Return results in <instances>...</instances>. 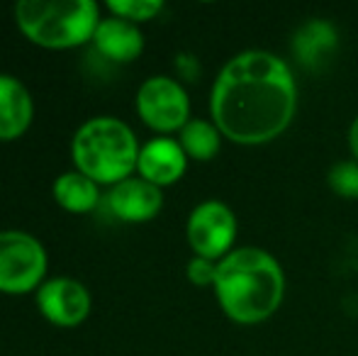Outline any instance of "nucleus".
I'll list each match as a JSON object with an SVG mask.
<instances>
[{
  "label": "nucleus",
  "mask_w": 358,
  "mask_h": 356,
  "mask_svg": "<svg viewBox=\"0 0 358 356\" xmlns=\"http://www.w3.org/2000/svg\"><path fill=\"white\" fill-rule=\"evenodd\" d=\"M297 108L290 66L271 52H241L215 78L210 113L222 137L236 144H266L280 137Z\"/></svg>",
  "instance_id": "1"
},
{
  "label": "nucleus",
  "mask_w": 358,
  "mask_h": 356,
  "mask_svg": "<svg viewBox=\"0 0 358 356\" xmlns=\"http://www.w3.org/2000/svg\"><path fill=\"white\" fill-rule=\"evenodd\" d=\"M215 295L227 318L239 325L268 320L285 295V273L268 252L241 247L217 262Z\"/></svg>",
  "instance_id": "2"
},
{
  "label": "nucleus",
  "mask_w": 358,
  "mask_h": 356,
  "mask_svg": "<svg viewBox=\"0 0 358 356\" xmlns=\"http://www.w3.org/2000/svg\"><path fill=\"white\" fill-rule=\"evenodd\" d=\"M139 152L142 147L132 127L110 115L85 120L71 139L76 171L110 188L132 178V173L137 171Z\"/></svg>",
  "instance_id": "3"
},
{
  "label": "nucleus",
  "mask_w": 358,
  "mask_h": 356,
  "mask_svg": "<svg viewBox=\"0 0 358 356\" xmlns=\"http://www.w3.org/2000/svg\"><path fill=\"white\" fill-rule=\"evenodd\" d=\"M13 15L27 42L54 52L93 42L103 20L93 0H20L15 3Z\"/></svg>",
  "instance_id": "4"
},
{
  "label": "nucleus",
  "mask_w": 358,
  "mask_h": 356,
  "mask_svg": "<svg viewBox=\"0 0 358 356\" xmlns=\"http://www.w3.org/2000/svg\"><path fill=\"white\" fill-rule=\"evenodd\" d=\"M47 249L34 234L0 229V293H32L47 280Z\"/></svg>",
  "instance_id": "5"
},
{
  "label": "nucleus",
  "mask_w": 358,
  "mask_h": 356,
  "mask_svg": "<svg viewBox=\"0 0 358 356\" xmlns=\"http://www.w3.org/2000/svg\"><path fill=\"white\" fill-rule=\"evenodd\" d=\"M137 113L154 132H180L190 122L188 93L173 78L151 76L137 90Z\"/></svg>",
  "instance_id": "6"
},
{
  "label": "nucleus",
  "mask_w": 358,
  "mask_h": 356,
  "mask_svg": "<svg viewBox=\"0 0 358 356\" xmlns=\"http://www.w3.org/2000/svg\"><path fill=\"white\" fill-rule=\"evenodd\" d=\"M185 232H188V244L195 257L220 262L231 252L236 237V218L224 203L208 200L190 213Z\"/></svg>",
  "instance_id": "7"
},
{
  "label": "nucleus",
  "mask_w": 358,
  "mask_h": 356,
  "mask_svg": "<svg viewBox=\"0 0 358 356\" xmlns=\"http://www.w3.org/2000/svg\"><path fill=\"white\" fill-rule=\"evenodd\" d=\"M34 300H37L42 318L57 327H78L80 322L88 320L90 308H93L88 288L69 276L47 278L34 290Z\"/></svg>",
  "instance_id": "8"
},
{
  "label": "nucleus",
  "mask_w": 358,
  "mask_h": 356,
  "mask_svg": "<svg viewBox=\"0 0 358 356\" xmlns=\"http://www.w3.org/2000/svg\"><path fill=\"white\" fill-rule=\"evenodd\" d=\"M108 205L117 220L139 225L149 222L159 215V210L164 208V195H161V188H156L154 183L132 176L110 188Z\"/></svg>",
  "instance_id": "9"
},
{
  "label": "nucleus",
  "mask_w": 358,
  "mask_h": 356,
  "mask_svg": "<svg viewBox=\"0 0 358 356\" xmlns=\"http://www.w3.org/2000/svg\"><path fill=\"white\" fill-rule=\"evenodd\" d=\"M185 166H188V157L183 147L171 137H156L146 142L139 152L137 173L156 188H164L183 178Z\"/></svg>",
  "instance_id": "10"
},
{
  "label": "nucleus",
  "mask_w": 358,
  "mask_h": 356,
  "mask_svg": "<svg viewBox=\"0 0 358 356\" xmlns=\"http://www.w3.org/2000/svg\"><path fill=\"white\" fill-rule=\"evenodd\" d=\"M93 47L100 57L115 64L137 62L144 52V34L139 24L120 20L115 15L103 17L93 34Z\"/></svg>",
  "instance_id": "11"
},
{
  "label": "nucleus",
  "mask_w": 358,
  "mask_h": 356,
  "mask_svg": "<svg viewBox=\"0 0 358 356\" xmlns=\"http://www.w3.org/2000/svg\"><path fill=\"white\" fill-rule=\"evenodd\" d=\"M34 120V100L27 86L10 73H0V142L20 139Z\"/></svg>",
  "instance_id": "12"
},
{
  "label": "nucleus",
  "mask_w": 358,
  "mask_h": 356,
  "mask_svg": "<svg viewBox=\"0 0 358 356\" xmlns=\"http://www.w3.org/2000/svg\"><path fill=\"white\" fill-rule=\"evenodd\" d=\"M336 44H339V34H336L334 24L327 22V20H312L295 32L292 54L302 66L320 69L334 54Z\"/></svg>",
  "instance_id": "13"
},
{
  "label": "nucleus",
  "mask_w": 358,
  "mask_h": 356,
  "mask_svg": "<svg viewBox=\"0 0 358 356\" xmlns=\"http://www.w3.org/2000/svg\"><path fill=\"white\" fill-rule=\"evenodd\" d=\"M100 185L80 171H64L62 176L54 180L52 195L59 203V208L73 215H85L98 205L100 200Z\"/></svg>",
  "instance_id": "14"
},
{
  "label": "nucleus",
  "mask_w": 358,
  "mask_h": 356,
  "mask_svg": "<svg viewBox=\"0 0 358 356\" xmlns=\"http://www.w3.org/2000/svg\"><path fill=\"white\" fill-rule=\"evenodd\" d=\"M220 137L222 132L217 129L215 122L208 120H190L183 129H180L178 144L183 147L185 157L195 159V162H210L220 152Z\"/></svg>",
  "instance_id": "15"
},
{
  "label": "nucleus",
  "mask_w": 358,
  "mask_h": 356,
  "mask_svg": "<svg viewBox=\"0 0 358 356\" xmlns=\"http://www.w3.org/2000/svg\"><path fill=\"white\" fill-rule=\"evenodd\" d=\"M105 8H108L110 15H115V17L139 24V22L154 20L156 15L164 10V3H161V0H110Z\"/></svg>",
  "instance_id": "16"
},
{
  "label": "nucleus",
  "mask_w": 358,
  "mask_h": 356,
  "mask_svg": "<svg viewBox=\"0 0 358 356\" xmlns=\"http://www.w3.org/2000/svg\"><path fill=\"white\" fill-rule=\"evenodd\" d=\"M329 188L346 200L358 198V162H341L331 166Z\"/></svg>",
  "instance_id": "17"
},
{
  "label": "nucleus",
  "mask_w": 358,
  "mask_h": 356,
  "mask_svg": "<svg viewBox=\"0 0 358 356\" xmlns=\"http://www.w3.org/2000/svg\"><path fill=\"white\" fill-rule=\"evenodd\" d=\"M185 273H188L190 283L200 285V288H205V285H215L217 262H213V259H205V257H193L188 262V269H185Z\"/></svg>",
  "instance_id": "18"
},
{
  "label": "nucleus",
  "mask_w": 358,
  "mask_h": 356,
  "mask_svg": "<svg viewBox=\"0 0 358 356\" xmlns=\"http://www.w3.org/2000/svg\"><path fill=\"white\" fill-rule=\"evenodd\" d=\"M349 147L358 162V118L354 120V124H351V129H349Z\"/></svg>",
  "instance_id": "19"
}]
</instances>
